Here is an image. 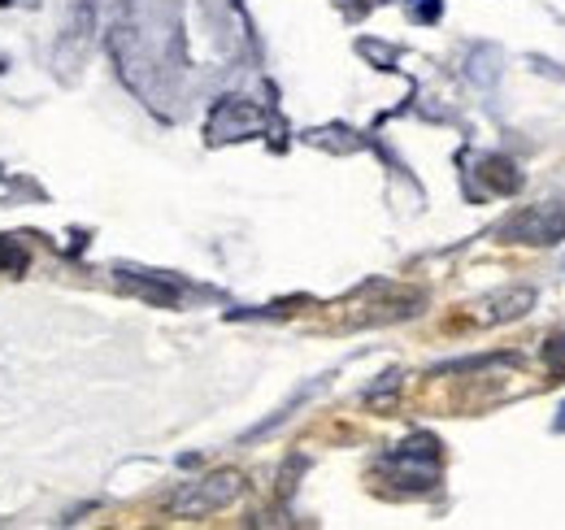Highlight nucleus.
<instances>
[{
  "instance_id": "nucleus-3",
  "label": "nucleus",
  "mask_w": 565,
  "mask_h": 530,
  "mask_svg": "<svg viewBox=\"0 0 565 530\" xmlns=\"http://www.w3.org/2000/svg\"><path fill=\"white\" fill-rule=\"evenodd\" d=\"M535 309V292L531 287H504L495 296H483L475 305V322L479 327H500V322H513V318H526Z\"/></svg>"
},
{
  "instance_id": "nucleus-4",
  "label": "nucleus",
  "mask_w": 565,
  "mask_h": 530,
  "mask_svg": "<svg viewBox=\"0 0 565 530\" xmlns=\"http://www.w3.org/2000/svg\"><path fill=\"white\" fill-rule=\"evenodd\" d=\"M118 283L127 287V292H136V296H143V300H152V305H179V292L170 287V283H157V278H148V274H140V269H118Z\"/></svg>"
},
{
  "instance_id": "nucleus-6",
  "label": "nucleus",
  "mask_w": 565,
  "mask_h": 530,
  "mask_svg": "<svg viewBox=\"0 0 565 530\" xmlns=\"http://www.w3.org/2000/svg\"><path fill=\"white\" fill-rule=\"evenodd\" d=\"M544 361H548L553 370H562L565 365V335H557V339H548V343H544Z\"/></svg>"
},
{
  "instance_id": "nucleus-5",
  "label": "nucleus",
  "mask_w": 565,
  "mask_h": 530,
  "mask_svg": "<svg viewBox=\"0 0 565 530\" xmlns=\"http://www.w3.org/2000/svg\"><path fill=\"white\" fill-rule=\"evenodd\" d=\"M483 179L492 183L495 192H504V197L522 188V174H518V166H513L509 157H488V161H483Z\"/></svg>"
},
{
  "instance_id": "nucleus-7",
  "label": "nucleus",
  "mask_w": 565,
  "mask_h": 530,
  "mask_svg": "<svg viewBox=\"0 0 565 530\" xmlns=\"http://www.w3.org/2000/svg\"><path fill=\"white\" fill-rule=\"evenodd\" d=\"M557 431H565V404H562V417H557Z\"/></svg>"
},
{
  "instance_id": "nucleus-1",
  "label": "nucleus",
  "mask_w": 565,
  "mask_h": 530,
  "mask_svg": "<svg viewBox=\"0 0 565 530\" xmlns=\"http://www.w3.org/2000/svg\"><path fill=\"white\" fill-rule=\"evenodd\" d=\"M239 491H244V474L239 469H213L205 478H192L179 491H170L166 496V513L183 518V522H196V518H210L217 509L235 505Z\"/></svg>"
},
{
  "instance_id": "nucleus-2",
  "label": "nucleus",
  "mask_w": 565,
  "mask_h": 530,
  "mask_svg": "<svg viewBox=\"0 0 565 530\" xmlns=\"http://www.w3.org/2000/svg\"><path fill=\"white\" fill-rule=\"evenodd\" d=\"M500 240L504 244H562L565 240V200H540V204H526L518 209L504 226H500Z\"/></svg>"
}]
</instances>
